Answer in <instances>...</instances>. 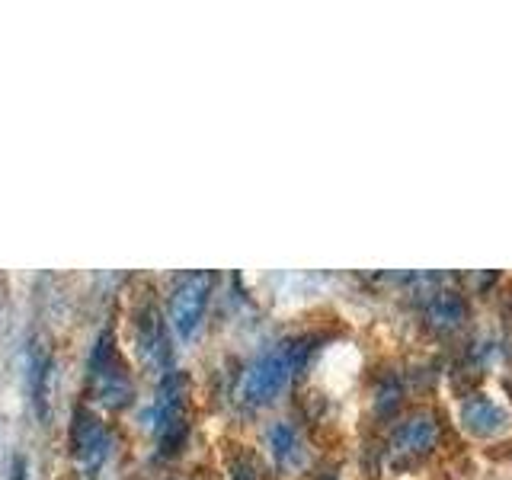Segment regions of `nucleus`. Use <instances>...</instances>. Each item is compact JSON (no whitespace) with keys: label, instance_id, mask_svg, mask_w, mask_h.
<instances>
[{"label":"nucleus","instance_id":"1","mask_svg":"<svg viewBox=\"0 0 512 480\" xmlns=\"http://www.w3.org/2000/svg\"><path fill=\"white\" fill-rule=\"evenodd\" d=\"M304 356H308L304 340L282 343L272 352H266V356H260L247 368L244 384H240V400H244V404H253V407L269 404V400L285 388V381L292 378L295 368L304 362Z\"/></svg>","mask_w":512,"mask_h":480},{"label":"nucleus","instance_id":"2","mask_svg":"<svg viewBox=\"0 0 512 480\" xmlns=\"http://www.w3.org/2000/svg\"><path fill=\"white\" fill-rule=\"evenodd\" d=\"M154 432L160 455H176L189 432L186 423V381L180 375H167L154 400Z\"/></svg>","mask_w":512,"mask_h":480},{"label":"nucleus","instance_id":"3","mask_svg":"<svg viewBox=\"0 0 512 480\" xmlns=\"http://www.w3.org/2000/svg\"><path fill=\"white\" fill-rule=\"evenodd\" d=\"M208 295H212V276L208 272H192L180 285L173 288L170 298V320L180 336H192L202 324Z\"/></svg>","mask_w":512,"mask_h":480},{"label":"nucleus","instance_id":"4","mask_svg":"<svg viewBox=\"0 0 512 480\" xmlns=\"http://www.w3.org/2000/svg\"><path fill=\"white\" fill-rule=\"evenodd\" d=\"M90 378L96 394L109 407H122L132 397V384H128V375L122 372V362L116 356V349H112V336H103L100 346H96L90 359Z\"/></svg>","mask_w":512,"mask_h":480},{"label":"nucleus","instance_id":"5","mask_svg":"<svg viewBox=\"0 0 512 480\" xmlns=\"http://www.w3.org/2000/svg\"><path fill=\"white\" fill-rule=\"evenodd\" d=\"M71 445H74V455L84 461V464H96L103 461L106 455V429L103 423L96 420L90 410H77L74 413V426H71Z\"/></svg>","mask_w":512,"mask_h":480},{"label":"nucleus","instance_id":"6","mask_svg":"<svg viewBox=\"0 0 512 480\" xmlns=\"http://www.w3.org/2000/svg\"><path fill=\"white\" fill-rule=\"evenodd\" d=\"M436 439H439L436 420H432L429 413H420V416H413V420H407L394 432L391 445H394L397 455H423V452H429L432 445H436Z\"/></svg>","mask_w":512,"mask_h":480},{"label":"nucleus","instance_id":"7","mask_svg":"<svg viewBox=\"0 0 512 480\" xmlns=\"http://www.w3.org/2000/svg\"><path fill=\"white\" fill-rule=\"evenodd\" d=\"M506 410L500 404H493L490 397H471L468 404L461 407V423L468 426L477 436H490V432L506 426Z\"/></svg>","mask_w":512,"mask_h":480},{"label":"nucleus","instance_id":"8","mask_svg":"<svg viewBox=\"0 0 512 480\" xmlns=\"http://www.w3.org/2000/svg\"><path fill=\"white\" fill-rule=\"evenodd\" d=\"M141 349H144V356H148L151 362H167V333H164V324H160V317L154 311H148L141 317Z\"/></svg>","mask_w":512,"mask_h":480},{"label":"nucleus","instance_id":"9","mask_svg":"<svg viewBox=\"0 0 512 480\" xmlns=\"http://www.w3.org/2000/svg\"><path fill=\"white\" fill-rule=\"evenodd\" d=\"M429 317L439 327H458L464 317V301L458 295H436L429 301Z\"/></svg>","mask_w":512,"mask_h":480},{"label":"nucleus","instance_id":"10","mask_svg":"<svg viewBox=\"0 0 512 480\" xmlns=\"http://www.w3.org/2000/svg\"><path fill=\"white\" fill-rule=\"evenodd\" d=\"M269 445L276 448L279 461H285V464L295 461V455H298V436L288 423H279V426L269 429Z\"/></svg>","mask_w":512,"mask_h":480},{"label":"nucleus","instance_id":"11","mask_svg":"<svg viewBox=\"0 0 512 480\" xmlns=\"http://www.w3.org/2000/svg\"><path fill=\"white\" fill-rule=\"evenodd\" d=\"M234 480H256V464L250 458L240 461L237 468H234Z\"/></svg>","mask_w":512,"mask_h":480},{"label":"nucleus","instance_id":"12","mask_svg":"<svg viewBox=\"0 0 512 480\" xmlns=\"http://www.w3.org/2000/svg\"><path fill=\"white\" fill-rule=\"evenodd\" d=\"M13 480H26V461L23 458H16V474H13Z\"/></svg>","mask_w":512,"mask_h":480}]
</instances>
